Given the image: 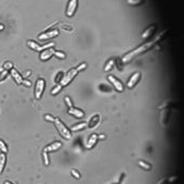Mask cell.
I'll return each instance as SVG.
<instances>
[{"mask_svg": "<svg viewBox=\"0 0 184 184\" xmlns=\"http://www.w3.org/2000/svg\"><path fill=\"white\" fill-rule=\"evenodd\" d=\"M137 165L145 170H151V168H152V166H151L150 164L147 163V162H145V161H138Z\"/></svg>", "mask_w": 184, "mask_h": 184, "instance_id": "19", "label": "cell"}, {"mask_svg": "<svg viewBox=\"0 0 184 184\" xmlns=\"http://www.w3.org/2000/svg\"><path fill=\"white\" fill-rule=\"evenodd\" d=\"M78 6V0H69V3L67 5V10H66V15L68 17H71L73 14H75L76 10H77Z\"/></svg>", "mask_w": 184, "mask_h": 184, "instance_id": "7", "label": "cell"}, {"mask_svg": "<svg viewBox=\"0 0 184 184\" xmlns=\"http://www.w3.org/2000/svg\"><path fill=\"white\" fill-rule=\"evenodd\" d=\"M97 140H98V135L97 134H92V135L90 136V138H88L87 140V144H86V148L87 149H92L94 148V146L96 145Z\"/></svg>", "mask_w": 184, "mask_h": 184, "instance_id": "17", "label": "cell"}, {"mask_svg": "<svg viewBox=\"0 0 184 184\" xmlns=\"http://www.w3.org/2000/svg\"><path fill=\"white\" fill-rule=\"evenodd\" d=\"M140 73H134L133 75L130 77L129 81H128V83H127V86L129 88L134 87V86L136 85V83L140 81Z\"/></svg>", "mask_w": 184, "mask_h": 184, "instance_id": "9", "label": "cell"}, {"mask_svg": "<svg viewBox=\"0 0 184 184\" xmlns=\"http://www.w3.org/2000/svg\"><path fill=\"white\" fill-rule=\"evenodd\" d=\"M117 184H120V183H117Z\"/></svg>", "mask_w": 184, "mask_h": 184, "instance_id": "36", "label": "cell"}, {"mask_svg": "<svg viewBox=\"0 0 184 184\" xmlns=\"http://www.w3.org/2000/svg\"><path fill=\"white\" fill-rule=\"evenodd\" d=\"M71 175L73 176V178H76L77 180H79L80 178H81V175H80V172H78L77 169H71Z\"/></svg>", "mask_w": 184, "mask_h": 184, "instance_id": "26", "label": "cell"}, {"mask_svg": "<svg viewBox=\"0 0 184 184\" xmlns=\"http://www.w3.org/2000/svg\"><path fill=\"white\" fill-rule=\"evenodd\" d=\"M53 55H55L58 59H62V60H64L65 58H66V55H65L64 52H62V51H55Z\"/></svg>", "mask_w": 184, "mask_h": 184, "instance_id": "25", "label": "cell"}, {"mask_svg": "<svg viewBox=\"0 0 184 184\" xmlns=\"http://www.w3.org/2000/svg\"><path fill=\"white\" fill-rule=\"evenodd\" d=\"M62 87L63 86L61 85V84H58L57 86H55V88H53L52 90H51V95H53V96H55V95H57V94H59L60 92H61V90H62Z\"/></svg>", "mask_w": 184, "mask_h": 184, "instance_id": "24", "label": "cell"}, {"mask_svg": "<svg viewBox=\"0 0 184 184\" xmlns=\"http://www.w3.org/2000/svg\"><path fill=\"white\" fill-rule=\"evenodd\" d=\"M3 67H4V68H5V69H11V68H13V65H12V63L6 62V63H4Z\"/></svg>", "mask_w": 184, "mask_h": 184, "instance_id": "28", "label": "cell"}, {"mask_svg": "<svg viewBox=\"0 0 184 184\" xmlns=\"http://www.w3.org/2000/svg\"><path fill=\"white\" fill-rule=\"evenodd\" d=\"M63 77V73H59V75H58V78H57V81H59V80H61Z\"/></svg>", "mask_w": 184, "mask_h": 184, "instance_id": "32", "label": "cell"}, {"mask_svg": "<svg viewBox=\"0 0 184 184\" xmlns=\"http://www.w3.org/2000/svg\"><path fill=\"white\" fill-rule=\"evenodd\" d=\"M99 88H100L101 90H108V92H111V88H110L109 86H104V85H103V84H101V85L99 86Z\"/></svg>", "mask_w": 184, "mask_h": 184, "instance_id": "30", "label": "cell"}, {"mask_svg": "<svg viewBox=\"0 0 184 184\" xmlns=\"http://www.w3.org/2000/svg\"><path fill=\"white\" fill-rule=\"evenodd\" d=\"M67 112H68L69 115L75 116L76 118H83L84 117V112L82 111V110L76 109V108H73V107L69 108V110Z\"/></svg>", "mask_w": 184, "mask_h": 184, "instance_id": "13", "label": "cell"}, {"mask_svg": "<svg viewBox=\"0 0 184 184\" xmlns=\"http://www.w3.org/2000/svg\"><path fill=\"white\" fill-rule=\"evenodd\" d=\"M0 151L3 153L8 152V146H6V144L2 140H0Z\"/></svg>", "mask_w": 184, "mask_h": 184, "instance_id": "22", "label": "cell"}, {"mask_svg": "<svg viewBox=\"0 0 184 184\" xmlns=\"http://www.w3.org/2000/svg\"><path fill=\"white\" fill-rule=\"evenodd\" d=\"M10 73H11V76L12 78L14 79V81L16 82L17 84H23V77L20 76V73L16 70L15 68H11L10 69Z\"/></svg>", "mask_w": 184, "mask_h": 184, "instance_id": "12", "label": "cell"}, {"mask_svg": "<svg viewBox=\"0 0 184 184\" xmlns=\"http://www.w3.org/2000/svg\"><path fill=\"white\" fill-rule=\"evenodd\" d=\"M52 122L55 125V128L58 129V131H59V133L61 134L64 138H66V140H70L71 138V133H70V130L68 129V128L66 127V126L63 123L61 120L59 119V118L57 117H53L52 119Z\"/></svg>", "mask_w": 184, "mask_h": 184, "instance_id": "3", "label": "cell"}, {"mask_svg": "<svg viewBox=\"0 0 184 184\" xmlns=\"http://www.w3.org/2000/svg\"><path fill=\"white\" fill-rule=\"evenodd\" d=\"M4 184H13V183H11V182H9V181H5V182H4Z\"/></svg>", "mask_w": 184, "mask_h": 184, "instance_id": "34", "label": "cell"}, {"mask_svg": "<svg viewBox=\"0 0 184 184\" xmlns=\"http://www.w3.org/2000/svg\"><path fill=\"white\" fill-rule=\"evenodd\" d=\"M27 45H28V47H30V48L33 49V50H35V51H43V50H45V49L52 48V47L55 46V43H49V44L44 45V46H41V45H38L37 43H35L34 41H29V42L27 43Z\"/></svg>", "mask_w": 184, "mask_h": 184, "instance_id": "4", "label": "cell"}, {"mask_svg": "<svg viewBox=\"0 0 184 184\" xmlns=\"http://www.w3.org/2000/svg\"><path fill=\"white\" fill-rule=\"evenodd\" d=\"M59 35V31L58 30H50V31H47V32H44L42 33L41 35H38V38L41 41H46V40H49V38H53L55 36Z\"/></svg>", "mask_w": 184, "mask_h": 184, "instance_id": "8", "label": "cell"}, {"mask_svg": "<svg viewBox=\"0 0 184 184\" xmlns=\"http://www.w3.org/2000/svg\"><path fill=\"white\" fill-rule=\"evenodd\" d=\"M108 80L110 81V83L113 84V86L115 87V90H117V92H119V93L123 92V84H122V82L120 81V80H118L117 78L115 77V76H113V75L108 76Z\"/></svg>", "mask_w": 184, "mask_h": 184, "instance_id": "6", "label": "cell"}, {"mask_svg": "<svg viewBox=\"0 0 184 184\" xmlns=\"http://www.w3.org/2000/svg\"><path fill=\"white\" fill-rule=\"evenodd\" d=\"M2 28H3V27H2V26H0V30H1V29H2Z\"/></svg>", "mask_w": 184, "mask_h": 184, "instance_id": "35", "label": "cell"}, {"mask_svg": "<svg viewBox=\"0 0 184 184\" xmlns=\"http://www.w3.org/2000/svg\"><path fill=\"white\" fill-rule=\"evenodd\" d=\"M65 101H66V104L68 105V108L73 107V102H71V100H70V98H69V97H66V98H65Z\"/></svg>", "mask_w": 184, "mask_h": 184, "instance_id": "29", "label": "cell"}, {"mask_svg": "<svg viewBox=\"0 0 184 184\" xmlns=\"http://www.w3.org/2000/svg\"><path fill=\"white\" fill-rule=\"evenodd\" d=\"M127 2L130 5H140L144 2V0H127Z\"/></svg>", "mask_w": 184, "mask_h": 184, "instance_id": "23", "label": "cell"}, {"mask_svg": "<svg viewBox=\"0 0 184 184\" xmlns=\"http://www.w3.org/2000/svg\"><path fill=\"white\" fill-rule=\"evenodd\" d=\"M114 64H115V60L114 59H111L109 60V62L105 64V67H104V71H110L112 68H113Z\"/></svg>", "mask_w": 184, "mask_h": 184, "instance_id": "21", "label": "cell"}, {"mask_svg": "<svg viewBox=\"0 0 184 184\" xmlns=\"http://www.w3.org/2000/svg\"><path fill=\"white\" fill-rule=\"evenodd\" d=\"M157 184H167V179L166 178H163L157 182Z\"/></svg>", "mask_w": 184, "mask_h": 184, "instance_id": "31", "label": "cell"}, {"mask_svg": "<svg viewBox=\"0 0 184 184\" xmlns=\"http://www.w3.org/2000/svg\"><path fill=\"white\" fill-rule=\"evenodd\" d=\"M45 90V80L44 79H38L36 81V85H35V98L37 100H40L43 96V93H44Z\"/></svg>", "mask_w": 184, "mask_h": 184, "instance_id": "5", "label": "cell"}, {"mask_svg": "<svg viewBox=\"0 0 184 184\" xmlns=\"http://www.w3.org/2000/svg\"><path fill=\"white\" fill-rule=\"evenodd\" d=\"M86 126H87V123H86V122L77 123V125L73 126L70 130H71V131H79V130H82V129H84V128H86Z\"/></svg>", "mask_w": 184, "mask_h": 184, "instance_id": "20", "label": "cell"}, {"mask_svg": "<svg viewBox=\"0 0 184 184\" xmlns=\"http://www.w3.org/2000/svg\"><path fill=\"white\" fill-rule=\"evenodd\" d=\"M62 147V143L61 142H55V143H52V144H50L49 146H47V147H45L44 148V151L45 152H47V153H49V152H55V151H58L59 150L60 148Z\"/></svg>", "mask_w": 184, "mask_h": 184, "instance_id": "10", "label": "cell"}, {"mask_svg": "<svg viewBox=\"0 0 184 184\" xmlns=\"http://www.w3.org/2000/svg\"><path fill=\"white\" fill-rule=\"evenodd\" d=\"M164 33H165V31L161 32V33H160L157 36H155V37L153 38L152 41H150V42H146V43H145V44L140 45V47H137V48H135V49H134V50H132V51H130V52L126 53V55L122 57V63H125V64H126V63H129L130 61H132V60H133L134 58L136 57V55H140V53L146 52V51H147V50H149V49H150L151 47H152L153 45L155 44V43L159 42V41L161 40V37L164 35Z\"/></svg>", "mask_w": 184, "mask_h": 184, "instance_id": "1", "label": "cell"}, {"mask_svg": "<svg viewBox=\"0 0 184 184\" xmlns=\"http://www.w3.org/2000/svg\"><path fill=\"white\" fill-rule=\"evenodd\" d=\"M43 157H44V164L46 166H48L49 165V163H50V162H49V157H48V153L47 152H43Z\"/></svg>", "mask_w": 184, "mask_h": 184, "instance_id": "27", "label": "cell"}, {"mask_svg": "<svg viewBox=\"0 0 184 184\" xmlns=\"http://www.w3.org/2000/svg\"><path fill=\"white\" fill-rule=\"evenodd\" d=\"M104 137H105V136L103 135V134H101V135H98V140H99V138H101V140H103V138H104Z\"/></svg>", "mask_w": 184, "mask_h": 184, "instance_id": "33", "label": "cell"}, {"mask_svg": "<svg viewBox=\"0 0 184 184\" xmlns=\"http://www.w3.org/2000/svg\"><path fill=\"white\" fill-rule=\"evenodd\" d=\"M53 52H55V50H53L52 48L45 49V50H43L42 53H41L40 59L42 60V61H47V60H49L51 57H52V55H53Z\"/></svg>", "mask_w": 184, "mask_h": 184, "instance_id": "14", "label": "cell"}, {"mask_svg": "<svg viewBox=\"0 0 184 184\" xmlns=\"http://www.w3.org/2000/svg\"><path fill=\"white\" fill-rule=\"evenodd\" d=\"M155 30H157V25H151L150 27H148L144 32H143L142 38L143 40H147V38H149L153 33H154Z\"/></svg>", "mask_w": 184, "mask_h": 184, "instance_id": "11", "label": "cell"}, {"mask_svg": "<svg viewBox=\"0 0 184 184\" xmlns=\"http://www.w3.org/2000/svg\"><path fill=\"white\" fill-rule=\"evenodd\" d=\"M5 163H6V155H5V153L1 152L0 153V175L3 172Z\"/></svg>", "mask_w": 184, "mask_h": 184, "instance_id": "18", "label": "cell"}, {"mask_svg": "<svg viewBox=\"0 0 184 184\" xmlns=\"http://www.w3.org/2000/svg\"><path fill=\"white\" fill-rule=\"evenodd\" d=\"M169 109L166 108V109H163L161 112V123L163 127H165L166 123H167V120H168V116H169Z\"/></svg>", "mask_w": 184, "mask_h": 184, "instance_id": "16", "label": "cell"}, {"mask_svg": "<svg viewBox=\"0 0 184 184\" xmlns=\"http://www.w3.org/2000/svg\"><path fill=\"white\" fill-rule=\"evenodd\" d=\"M86 66H87V64H86V63H82V64H80L79 66L76 67V68L70 69V70H69L68 73H66V75H64L62 77L61 81H60V84H61L62 86L68 85V84L70 83V82L73 81V79H75V77L80 73V71L84 70V69L86 68Z\"/></svg>", "mask_w": 184, "mask_h": 184, "instance_id": "2", "label": "cell"}, {"mask_svg": "<svg viewBox=\"0 0 184 184\" xmlns=\"http://www.w3.org/2000/svg\"><path fill=\"white\" fill-rule=\"evenodd\" d=\"M99 122H100V115H99V114H95V115H93L92 117H90V122L87 123L88 128H90V129H94L99 123Z\"/></svg>", "mask_w": 184, "mask_h": 184, "instance_id": "15", "label": "cell"}]
</instances>
